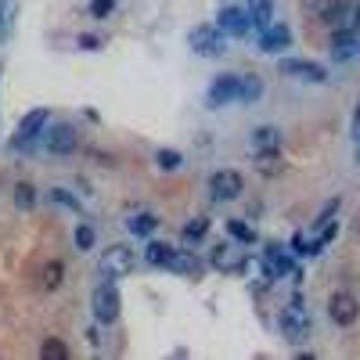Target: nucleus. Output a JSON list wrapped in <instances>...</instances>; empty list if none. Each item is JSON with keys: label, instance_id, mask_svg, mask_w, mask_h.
<instances>
[{"label": "nucleus", "instance_id": "29", "mask_svg": "<svg viewBox=\"0 0 360 360\" xmlns=\"http://www.w3.org/2000/svg\"><path fill=\"white\" fill-rule=\"evenodd\" d=\"M76 245L86 252L90 245H94V231H90V227H79V231H76Z\"/></svg>", "mask_w": 360, "mask_h": 360}, {"label": "nucleus", "instance_id": "33", "mask_svg": "<svg viewBox=\"0 0 360 360\" xmlns=\"http://www.w3.org/2000/svg\"><path fill=\"white\" fill-rule=\"evenodd\" d=\"M0 22H4V0H0Z\"/></svg>", "mask_w": 360, "mask_h": 360}, {"label": "nucleus", "instance_id": "22", "mask_svg": "<svg viewBox=\"0 0 360 360\" xmlns=\"http://www.w3.org/2000/svg\"><path fill=\"white\" fill-rule=\"evenodd\" d=\"M227 231L238 238V242H245V245H249V242H256V227H252V224H245V220H227Z\"/></svg>", "mask_w": 360, "mask_h": 360}, {"label": "nucleus", "instance_id": "11", "mask_svg": "<svg viewBox=\"0 0 360 360\" xmlns=\"http://www.w3.org/2000/svg\"><path fill=\"white\" fill-rule=\"evenodd\" d=\"M292 44V33L285 25H266L263 29V37H259V51H266V54H274V51H285Z\"/></svg>", "mask_w": 360, "mask_h": 360}, {"label": "nucleus", "instance_id": "12", "mask_svg": "<svg viewBox=\"0 0 360 360\" xmlns=\"http://www.w3.org/2000/svg\"><path fill=\"white\" fill-rule=\"evenodd\" d=\"M44 123H47V108H33L22 123H18V144H25V141H33L40 130H44Z\"/></svg>", "mask_w": 360, "mask_h": 360}, {"label": "nucleus", "instance_id": "14", "mask_svg": "<svg viewBox=\"0 0 360 360\" xmlns=\"http://www.w3.org/2000/svg\"><path fill=\"white\" fill-rule=\"evenodd\" d=\"M332 51H335L339 62L353 58V51H356V37H353V29H332Z\"/></svg>", "mask_w": 360, "mask_h": 360}, {"label": "nucleus", "instance_id": "32", "mask_svg": "<svg viewBox=\"0 0 360 360\" xmlns=\"http://www.w3.org/2000/svg\"><path fill=\"white\" fill-rule=\"evenodd\" d=\"M79 47H86V51H94V47H98V37H79Z\"/></svg>", "mask_w": 360, "mask_h": 360}, {"label": "nucleus", "instance_id": "26", "mask_svg": "<svg viewBox=\"0 0 360 360\" xmlns=\"http://www.w3.org/2000/svg\"><path fill=\"white\" fill-rule=\"evenodd\" d=\"M205 231H209V220H205V217H195V220L184 227V242H198V238H205Z\"/></svg>", "mask_w": 360, "mask_h": 360}, {"label": "nucleus", "instance_id": "27", "mask_svg": "<svg viewBox=\"0 0 360 360\" xmlns=\"http://www.w3.org/2000/svg\"><path fill=\"white\" fill-rule=\"evenodd\" d=\"M155 162H159V169H166V173L180 169V155L169 152V148H159V152H155Z\"/></svg>", "mask_w": 360, "mask_h": 360}, {"label": "nucleus", "instance_id": "23", "mask_svg": "<svg viewBox=\"0 0 360 360\" xmlns=\"http://www.w3.org/2000/svg\"><path fill=\"white\" fill-rule=\"evenodd\" d=\"M155 224H159V220H155L152 213H137V217H130V224H127V227H130V234H152V231H155Z\"/></svg>", "mask_w": 360, "mask_h": 360}, {"label": "nucleus", "instance_id": "8", "mask_svg": "<svg viewBox=\"0 0 360 360\" xmlns=\"http://www.w3.org/2000/svg\"><path fill=\"white\" fill-rule=\"evenodd\" d=\"M76 148H79V137H76V130L69 123H58L51 130V137H47V152L51 155H72Z\"/></svg>", "mask_w": 360, "mask_h": 360}, {"label": "nucleus", "instance_id": "17", "mask_svg": "<svg viewBox=\"0 0 360 360\" xmlns=\"http://www.w3.org/2000/svg\"><path fill=\"white\" fill-rule=\"evenodd\" d=\"M62 281H65V266L58 263V259L44 263V270H40V285H44V292H58V288H62Z\"/></svg>", "mask_w": 360, "mask_h": 360}, {"label": "nucleus", "instance_id": "7", "mask_svg": "<svg viewBox=\"0 0 360 360\" xmlns=\"http://www.w3.org/2000/svg\"><path fill=\"white\" fill-rule=\"evenodd\" d=\"M278 69H281V76H295V79H307V83H324V79H328L324 65H317V62H299V58H285Z\"/></svg>", "mask_w": 360, "mask_h": 360}, {"label": "nucleus", "instance_id": "28", "mask_svg": "<svg viewBox=\"0 0 360 360\" xmlns=\"http://www.w3.org/2000/svg\"><path fill=\"white\" fill-rule=\"evenodd\" d=\"M252 137H256V148H278V137H281V134H278L274 127H259Z\"/></svg>", "mask_w": 360, "mask_h": 360}, {"label": "nucleus", "instance_id": "9", "mask_svg": "<svg viewBox=\"0 0 360 360\" xmlns=\"http://www.w3.org/2000/svg\"><path fill=\"white\" fill-rule=\"evenodd\" d=\"M249 11L245 8H224L220 11V18H217V29L220 33H227V37H245L249 33Z\"/></svg>", "mask_w": 360, "mask_h": 360}, {"label": "nucleus", "instance_id": "13", "mask_svg": "<svg viewBox=\"0 0 360 360\" xmlns=\"http://www.w3.org/2000/svg\"><path fill=\"white\" fill-rule=\"evenodd\" d=\"M130 263H134L130 249L115 245V249H108V252H105V259H101V270H105V274H123V270H130Z\"/></svg>", "mask_w": 360, "mask_h": 360}, {"label": "nucleus", "instance_id": "31", "mask_svg": "<svg viewBox=\"0 0 360 360\" xmlns=\"http://www.w3.org/2000/svg\"><path fill=\"white\" fill-rule=\"evenodd\" d=\"M51 195H54L58 202H62V205H72V209H76V198H72L69 191H62V188H58V191H51Z\"/></svg>", "mask_w": 360, "mask_h": 360}, {"label": "nucleus", "instance_id": "24", "mask_svg": "<svg viewBox=\"0 0 360 360\" xmlns=\"http://www.w3.org/2000/svg\"><path fill=\"white\" fill-rule=\"evenodd\" d=\"M169 259H173V249H169V245H162V242H152V245H148V263L169 266Z\"/></svg>", "mask_w": 360, "mask_h": 360}, {"label": "nucleus", "instance_id": "1", "mask_svg": "<svg viewBox=\"0 0 360 360\" xmlns=\"http://www.w3.org/2000/svg\"><path fill=\"white\" fill-rule=\"evenodd\" d=\"M281 335L288 339V342H303L307 335H310V321H307V307H303V299H292V307H285L281 310Z\"/></svg>", "mask_w": 360, "mask_h": 360}, {"label": "nucleus", "instance_id": "10", "mask_svg": "<svg viewBox=\"0 0 360 360\" xmlns=\"http://www.w3.org/2000/svg\"><path fill=\"white\" fill-rule=\"evenodd\" d=\"M234 98H238V76H220L213 86H209V94H205V101L213 105V108H224Z\"/></svg>", "mask_w": 360, "mask_h": 360}, {"label": "nucleus", "instance_id": "4", "mask_svg": "<svg viewBox=\"0 0 360 360\" xmlns=\"http://www.w3.org/2000/svg\"><path fill=\"white\" fill-rule=\"evenodd\" d=\"M328 314H332V321L339 328H353L360 321V303L353 292H332V299H328Z\"/></svg>", "mask_w": 360, "mask_h": 360}, {"label": "nucleus", "instance_id": "16", "mask_svg": "<svg viewBox=\"0 0 360 360\" xmlns=\"http://www.w3.org/2000/svg\"><path fill=\"white\" fill-rule=\"evenodd\" d=\"M263 266H266V274H274V278H281V274H288V256H285V249L281 245H270L266 249V256H263Z\"/></svg>", "mask_w": 360, "mask_h": 360}, {"label": "nucleus", "instance_id": "25", "mask_svg": "<svg viewBox=\"0 0 360 360\" xmlns=\"http://www.w3.org/2000/svg\"><path fill=\"white\" fill-rule=\"evenodd\" d=\"M15 205L18 209H33L37 205V191H33V184H15Z\"/></svg>", "mask_w": 360, "mask_h": 360}, {"label": "nucleus", "instance_id": "5", "mask_svg": "<svg viewBox=\"0 0 360 360\" xmlns=\"http://www.w3.org/2000/svg\"><path fill=\"white\" fill-rule=\"evenodd\" d=\"M209 191H213L217 202H234V198H242L245 180H242V173H234V169H220V173L209 176Z\"/></svg>", "mask_w": 360, "mask_h": 360}, {"label": "nucleus", "instance_id": "18", "mask_svg": "<svg viewBox=\"0 0 360 360\" xmlns=\"http://www.w3.org/2000/svg\"><path fill=\"white\" fill-rule=\"evenodd\" d=\"M256 169H259L263 176L281 173V155H278V148H259V155H256Z\"/></svg>", "mask_w": 360, "mask_h": 360}, {"label": "nucleus", "instance_id": "20", "mask_svg": "<svg viewBox=\"0 0 360 360\" xmlns=\"http://www.w3.org/2000/svg\"><path fill=\"white\" fill-rule=\"evenodd\" d=\"M259 94H263V83H259L256 76H238V98H234V101H245V105H249V101H256Z\"/></svg>", "mask_w": 360, "mask_h": 360}, {"label": "nucleus", "instance_id": "30", "mask_svg": "<svg viewBox=\"0 0 360 360\" xmlns=\"http://www.w3.org/2000/svg\"><path fill=\"white\" fill-rule=\"evenodd\" d=\"M90 11H94L98 18H101V15H108V11H112V0H94V8H90Z\"/></svg>", "mask_w": 360, "mask_h": 360}, {"label": "nucleus", "instance_id": "6", "mask_svg": "<svg viewBox=\"0 0 360 360\" xmlns=\"http://www.w3.org/2000/svg\"><path fill=\"white\" fill-rule=\"evenodd\" d=\"M119 307H123V303H119V292H115L112 281H105V285L94 288V317L101 324H112L119 317Z\"/></svg>", "mask_w": 360, "mask_h": 360}, {"label": "nucleus", "instance_id": "15", "mask_svg": "<svg viewBox=\"0 0 360 360\" xmlns=\"http://www.w3.org/2000/svg\"><path fill=\"white\" fill-rule=\"evenodd\" d=\"M213 263H217L220 270H242V266H245V256L234 252V245H217V249H213Z\"/></svg>", "mask_w": 360, "mask_h": 360}, {"label": "nucleus", "instance_id": "2", "mask_svg": "<svg viewBox=\"0 0 360 360\" xmlns=\"http://www.w3.org/2000/svg\"><path fill=\"white\" fill-rule=\"evenodd\" d=\"M188 44H191V51L202 54V58H220V54L227 51V47H224V33H220L217 25H198V29H191Z\"/></svg>", "mask_w": 360, "mask_h": 360}, {"label": "nucleus", "instance_id": "21", "mask_svg": "<svg viewBox=\"0 0 360 360\" xmlns=\"http://www.w3.org/2000/svg\"><path fill=\"white\" fill-rule=\"evenodd\" d=\"M40 356L44 360H69V346L62 339H44L40 342Z\"/></svg>", "mask_w": 360, "mask_h": 360}, {"label": "nucleus", "instance_id": "19", "mask_svg": "<svg viewBox=\"0 0 360 360\" xmlns=\"http://www.w3.org/2000/svg\"><path fill=\"white\" fill-rule=\"evenodd\" d=\"M249 22H256L259 29H266L270 22H274V8H270V0H249Z\"/></svg>", "mask_w": 360, "mask_h": 360}, {"label": "nucleus", "instance_id": "3", "mask_svg": "<svg viewBox=\"0 0 360 360\" xmlns=\"http://www.w3.org/2000/svg\"><path fill=\"white\" fill-rule=\"evenodd\" d=\"M317 11H321V22L332 29H353V18H356L353 0H317Z\"/></svg>", "mask_w": 360, "mask_h": 360}]
</instances>
